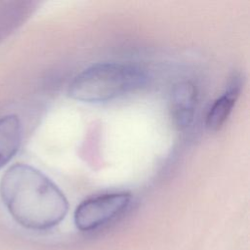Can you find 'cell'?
I'll return each mask as SVG.
<instances>
[{
  "instance_id": "1",
  "label": "cell",
  "mask_w": 250,
  "mask_h": 250,
  "mask_svg": "<svg viewBox=\"0 0 250 250\" xmlns=\"http://www.w3.org/2000/svg\"><path fill=\"white\" fill-rule=\"evenodd\" d=\"M0 194L11 216L29 229H48L67 214L68 201L46 175L26 164L10 167L0 182Z\"/></svg>"
},
{
  "instance_id": "2",
  "label": "cell",
  "mask_w": 250,
  "mask_h": 250,
  "mask_svg": "<svg viewBox=\"0 0 250 250\" xmlns=\"http://www.w3.org/2000/svg\"><path fill=\"white\" fill-rule=\"evenodd\" d=\"M146 81V71L136 64L98 62L73 78L68 87V96L86 103L105 102L135 91Z\"/></svg>"
},
{
  "instance_id": "3",
  "label": "cell",
  "mask_w": 250,
  "mask_h": 250,
  "mask_svg": "<svg viewBox=\"0 0 250 250\" xmlns=\"http://www.w3.org/2000/svg\"><path fill=\"white\" fill-rule=\"evenodd\" d=\"M130 192H111L90 197L82 201L74 212L78 229L90 231L103 227L122 214L131 202Z\"/></svg>"
},
{
  "instance_id": "4",
  "label": "cell",
  "mask_w": 250,
  "mask_h": 250,
  "mask_svg": "<svg viewBox=\"0 0 250 250\" xmlns=\"http://www.w3.org/2000/svg\"><path fill=\"white\" fill-rule=\"evenodd\" d=\"M196 102L197 91L191 81L183 80L174 84L170 96V111L179 130L188 128L193 122Z\"/></svg>"
},
{
  "instance_id": "5",
  "label": "cell",
  "mask_w": 250,
  "mask_h": 250,
  "mask_svg": "<svg viewBox=\"0 0 250 250\" xmlns=\"http://www.w3.org/2000/svg\"><path fill=\"white\" fill-rule=\"evenodd\" d=\"M240 77L234 75L230 79L226 93L218 98L208 110L205 120V125L208 130L217 131L224 125L234 106L240 92Z\"/></svg>"
},
{
  "instance_id": "6",
  "label": "cell",
  "mask_w": 250,
  "mask_h": 250,
  "mask_svg": "<svg viewBox=\"0 0 250 250\" xmlns=\"http://www.w3.org/2000/svg\"><path fill=\"white\" fill-rule=\"evenodd\" d=\"M21 140V125L19 117L9 114L0 117V168L17 153Z\"/></svg>"
}]
</instances>
